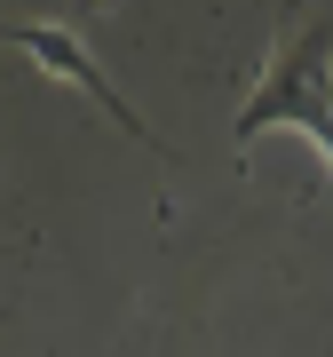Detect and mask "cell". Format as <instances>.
I'll list each match as a JSON object with an SVG mask.
<instances>
[{
    "label": "cell",
    "mask_w": 333,
    "mask_h": 357,
    "mask_svg": "<svg viewBox=\"0 0 333 357\" xmlns=\"http://www.w3.org/2000/svg\"><path fill=\"white\" fill-rule=\"evenodd\" d=\"M0 48H16V56H32L40 72L56 79V88H79L95 103V112H111V128L119 135H135L143 151H166V143L151 135V119L135 112L127 96L111 88V72L88 56V40H79V24H64V16H0Z\"/></svg>",
    "instance_id": "cell-2"
},
{
    "label": "cell",
    "mask_w": 333,
    "mask_h": 357,
    "mask_svg": "<svg viewBox=\"0 0 333 357\" xmlns=\"http://www.w3.org/2000/svg\"><path fill=\"white\" fill-rule=\"evenodd\" d=\"M238 151L262 135H302L333 175V8H294L238 103Z\"/></svg>",
    "instance_id": "cell-1"
}]
</instances>
